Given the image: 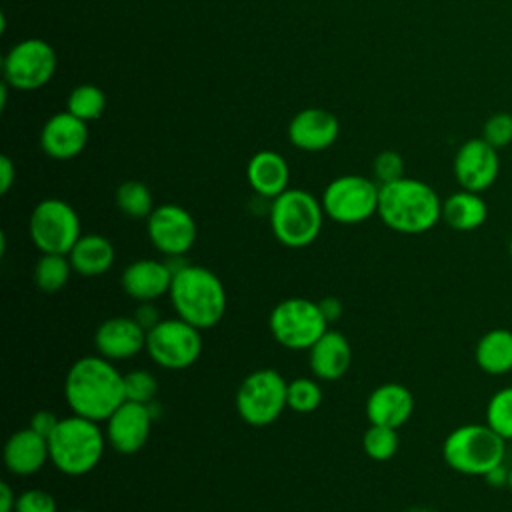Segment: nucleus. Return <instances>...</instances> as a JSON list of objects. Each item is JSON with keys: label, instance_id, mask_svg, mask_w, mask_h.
<instances>
[{"label": "nucleus", "instance_id": "6", "mask_svg": "<svg viewBox=\"0 0 512 512\" xmlns=\"http://www.w3.org/2000/svg\"><path fill=\"white\" fill-rule=\"evenodd\" d=\"M270 228L276 240L288 248L312 244L324 224L322 202L308 190L288 188L270 204Z\"/></svg>", "mask_w": 512, "mask_h": 512}, {"label": "nucleus", "instance_id": "32", "mask_svg": "<svg viewBox=\"0 0 512 512\" xmlns=\"http://www.w3.org/2000/svg\"><path fill=\"white\" fill-rule=\"evenodd\" d=\"M486 424L506 442L512 440V386L498 388L486 404Z\"/></svg>", "mask_w": 512, "mask_h": 512}, {"label": "nucleus", "instance_id": "41", "mask_svg": "<svg viewBox=\"0 0 512 512\" xmlns=\"http://www.w3.org/2000/svg\"><path fill=\"white\" fill-rule=\"evenodd\" d=\"M16 494L8 482H0V512H14Z\"/></svg>", "mask_w": 512, "mask_h": 512}, {"label": "nucleus", "instance_id": "31", "mask_svg": "<svg viewBox=\"0 0 512 512\" xmlns=\"http://www.w3.org/2000/svg\"><path fill=\"white\" fill-rule=\"evenodd\" d=\"M400 440H398V430L380 426V424H370L362 436V448L368 458L376 462H386L398 452Z\"/></svg>", "mask_w": 512, "mask_h": 512}, {"label": "nucleus", "instance_id": "9", "mask_svg": "<svg viewBox=\"0 0 512 512\" xmlns=\"http://www.w3.org/2000/svg\"><path fill=\"white\" fill-rule=\"evenodd\" d=\"M380 184L360 174H344L328 182L322 192L324 214L338 224H360L378 214Z\"/></svg>", "mask_w": 512, "mask_h": 512}, {"label": "nucleus", "instance_id": "24", "mask_svg": "<svg viewBox=\"0 0 512 512\" xmlns=\"http://www.w3.org/2000/svg\"><path fill=\"white\" fill-rule=\"evenodd\" d=\"M114 244L102 234H82L68 252L72 270L80 276H100L114 264Z\"/></svg>", "mask_w": 512, "mask_h": 512}, {"label": "nucleus", "instance_id": "17", "mask_svg": "<svg viewBox=\"0 0 512 512\" xmlns=\"http://www.w3.org/2000/svg\"><path fill=\"white\" fill-rule=\"evenodd\" d=\"M96 352L108 360H128L146 348V330L134 316L106 318L94 332Z\"/></svg>", "mask_w": 512, "mask_h": 512}, {"label": "nucleus", "instance_id": "5", "mask_svg": "<svg viewBox=\"0 0 512 512\" xmlns=\"http://www.w3.org/2000/svg\"><path fill=\"white\" fill-rule=\"evenodd\" d=\"M506 456V440L488 424H462L442 442L444 462L464 476H488L500 468Z\"/></svg>", "mask_w": 512, "mask_h": 512}, {"label": "nucleus", "instance_id": "44", "mask_svg": "<svg viewBox=\"0 0 512 512\" xmlns=\"http://www.w3.org/2000/svg\"><path fill=\"white\" fill-rule=\"evenodd\" d=\"M70 512H86V510H70Z\"/></svg>", "mask_w": 512, "mask_h": 512}, {"label": "nucleus", "instance_id": "3", "mask_svg": "<svg viewBox=\"0 0 512 512\" xmlns=\"http://www.w3.org/2000/svg\"><path fill=\"white\" fill-rule=\"evenodd\" d=\"M168 296L176 316L200 330L216 326L228 302L222 280L198 264H186L172 276Z\"/></svg>", "mask_w": 512, "mask_h": 512}, {"label": "nucleus", "instance_id": "35", "mask_svg": "<svg viewBox=\"0 0 512 512\" xmlns=\"http://www.w3.org/2000/svg\"><path fill=\"white\" fill-rule=\"evenodd\" d=\"M374 178L378 184H388L404 176V160L394 150H384L374 158Z\"/></svg>", "mask_w": 512, "mask_h": 512}, {"label": "nucleus", "instance_id": "29", "mask_svg": "<svg viewBox=\"0 0 512 512\" xmlns=\"http://www.w3.org/2000/svg\"><path fill=\"white\" fill-rule=\"evenodd\" d=\"M66 110L84 122L98 120L106 110V94L96 84H78L68 94Z\"/></svg>", "mask_w": 512, "mask_h": 512}, {"label": "nucleus", "instance_id": "39", "mask_svg": "<svg viewBox=\"0 0 512 512\" xmlns=\"http://www.w3.org/2000/svg\"><path fill=\"white\" fill-rule=\"evenodd\" d=\"M14 180H16V166L6 154H2L0 156V194H8Z\"/></svg>", "mask_w": 512, "mask_h": 512}, {"label": "nucleus", "instance_id": "10", "mask_svg": "<svg viewBox=\"0 0 512 512\" xmlns=\"http://www.w3.org/2000/svg\"><path fill=\"white\" fill-rule=\"evenodd\" d=\"M28 234L42 254H68L82 236L80 216L66 200L44 198L32 208Z\"/></svg>", "mask_w": 512, "mask_h": 512}, {"label": "nucleus", "instance_id": "12", "mask_svg": "<svg viewBox=\"0 0 512 512\" xmlns=\"http://www.w3.org/2000/svg\"><path fill=\"white\" fill-rule=\"evenodd\" d=\"M56 52L42 38H26L10 46L2 60L4 82L16 90H38L56 72Z\"/></svg>", "mask_w": 512, "mask_h": 512}, {"label": "nucleus", "instance_id": "13", "mask_svg": "<svg viewBox=\"0 0 512 512\" xmlns=\"http://www.w3.org/2000/svg\"><path fill=\"white\" fill-rule=\"evenodd\" d=\"M146 232L152 246L164 256H184L196 242V222L178 204H160L146 218Z\"/></svg>", "mask_w": 512, "mask_h": 512}, {"label": "nucleus", "instance_id": "15", "mask_svg": "<svg viewBox=\"0 0 512 512\" xmlns=\"http://www.w3.org/2000/svg\"><path fill=\"white\" fill-rule=\"evenodd\" d=\"M150 404L124 400L106 420V440L120 454H136L144 448L154 422Z\"/></svg>", "mask_w": 512, "mask_h": 512}, {"label": "nucleus", "instance_id": "42", "mask_svg": "<svg viewBox=\"0 0 512 512\" xmlns=\"http://www.w3.org/2000/svg\"><path fill=\"white\" fill-rule=\"evenodd\" d=\"M506 486L510 488V492H512V466L508 468V476H506Z\"/></svg>", "mask_w": 512, "mask_h": 512}, {"label": "nucleus", "instance_id": "40", "mask_svg": "<svg viewBox=\"0 0 512 512\" xmlns=\"http://www.w3.org/2000/svg\"><path fill=\"white\" fill-rule=\"evenodd\" d=\"M318 304H320V310H322L324 318L328 320V324L334 322V320H338V318L342 316V302H340L338 298L326 296V298L318 300Z\"/></svg>", "mask_w": 512, "mask_h": 512}, {"label": "nucleus", "instance_id": "33", "mask_svg": "<svg viewBox=\"0 0 512 512\" xmlns=\"http://www.w3.org/2000/svg\"><path fill=\"white\" fill-rule=\"evenodd\" d=\"M156 392H158V380L152 372L138 368V370H130L124 374L126 400L150 404V402H154Z\"/></svg>", "mask_w": 512, "mask_h": 512}, {"label": "nucleus", "instance_id": "16", "mask_svg": "<svg viewBox=\"0 0 512 512\" xmlns=\"http://www.w3.org/2000/svg\"><path fill=\"white\" fill-rule=\"evenodd\" d=\"M286 134L294 148L304 152H320L338 140L340 122L330 110L304 108L292 116Z\"/></svg>", "mask_w": 512, "mask_h": 512}, {"label": "nucleus", "instance_id": "20", "mask_svg": "<svg viewBox=\"0 0 512 512\" xmlns=\"http://www.w3.org/2000/svg\"><path fill=\"white\" fill-rule=\"evenodd\" d=\"M414 412L412 392L398 382H386L376 386L366 400V416L370 424L388 428L404 426Z\"/></svg>", "mask_w": 512, "mask_h": 512}, {"label": "nucleus", "instance_id": "2", "mask_svg": "<svg viewBox=\"0 0 512 512\" xmlns=\"http://www.w3.org/2000/svg\"><path fill=\"white\" fill-rule=\"evenodd\" d=\"M378 216L394 232L424 234L442 220V200L424 180L402 176L380 184Z\"/></svg>", "mask_w": 512, "mask_h": 512}, {"label": "nucleus", "instance_id": "14", "mask_svg": "<svg viewBox=\"0 0 512 512\" xmlns=\"http://www.w3.org/2000/svg\"><path fill=\"white\" fill-rule=\"evenodd\" d=\"M454 178L460 188L482 194L488 190L500 172V158L498 150L490 146L482 136L470 138L454 154L452 162Z\"/></svg>", "mask_w": 512, "mask_h": 512}, {"label": "nucleus", "instance_id": "38", "mask_svg": "<svg viewBox=\"0 0 512 512\" xmlns=\"http://www.w3.org/2000/svg\"><path fill=\"white\" fill-rule=\"evenodd\" d=\"M134 320L148 332V330H152L162 318H160V312H158V308L154 306V302H138Z\"/></svg>", "mask_w": 512, "mask_h": 512}, {"label": "nucleus", "instance_id": "30", "mask_svg": "<svg viewBox=\"0 0 512 512\" xmlns=\"http://www.w3.org/2000/svg\"><path fill=\"white\" fill-rule=\"evenodd\" d=\"M286 404L292 412L298 414H310L322 404V388L318 384V378H294L288 382L286 390Z\"/></svg>", "mask_w": 512, "mask_h": 512}, {"label": "nucleus", "instance_id": "7", "mask_svg": "<svg viewBox=\"0 0 512 512\" xmlns=\"http://www.w3.org/2000/svg\"><path fill=\"white\" fill-rule=\"evenodd\" d=\"M286 390L288 382L278 370H254L244 376L236 390V412L250 426H268L288 408Z\"/></svg>", "mask_w": 512, "mask_h": 512}, {"label": "nucleus", "instance_id": "11", "mask_svg": "<svg viewBox=\"0 0 512 512\" xmlns=\"http://www.w3.org/2000/svg\"><path fill=\"white\" fill-rule=\"evenodd\" d=\"M202 330L190 322L176 318H162L146 332L148 356L166 370L190 368L202 354Z\"/></svg>", "mask_w": 512, "mask_h": 512}, {"label": "nucleus", "instance_id": "36", "mask_svg": "<svg viewBox=\"0 0 512 512\" xmlns=\"http://www.w3.org/2000/svg\"><path fill=\"white\" fill-rule=\"evenodd\" d=\"M14 512H58L56 500L42 488H30L18 494Z\"/></svg>", "mask_w": 512, "mask_h": 512}, {"label": "nucleus", "instance_id": "18", "mask_svg": "<svg viewBox=\"0 0 512 512\" xmlns=\"http://www.w3.org/2000/svg\"><path fill=\"white\" fill-rule=\"evenodd\" d=\"M88 144L86 122L74 114L56 112L40 130V148L54 160H70L78 156Z\"/></svg>", "mask_w": 512, "mask_h": 512}, {"label": "nucleus", "instance_id": "19", "mask_svg": "<svg viewBox=\"0 0 512 512\" xmlns=\"http://www.w3.org/2000/svg\"><path fill=\"white\" fill-rule=\"evenodd\" d=\"M172 276L166 260L138 258L122 270L120 286L136 302H154L170 292Z\"/></svg>", "mask_w": 512, "mask_h": 512}, {"label": "nucleus", "instance_id": "26", "mask_svg": "<svg viewBox=\"0 0 512 512\" xmlns=\"http://www.w3.org/2000/svg\"><path fill=\"white\" fill-rule=\"evenodd\" d=\"M478 368L490 376L512 372V330L492 328L480 336L474 348Z\"/></svg>", "mask_w": 512, "mask_h": 512}, {"label": "nucleus", "instance_id": "25", "mask_svg": "<svg viewBox=\"0 0 512 512\" xmlns=\"http://www.w3.org/2000/svg\"><path fill=\"white\" fill-rule=\"evenodd\" d=\"M488 218V206L478 192L460 188L442 200V220L456 232H472Z\"/></svg>", "mask_w": 512, "mask_h": 512}, {"label": "nucleus", "instance_id": "4", "mask_svg": "<svg viewBox=\"0 0 512 512\" xmlns=\"http://www.w3.org/2000/svg\"><path fill=\"white\" fill-rule=\"evenodd\" d=\"M90 418L72 414L60 418L48 436L50 462L66 476H84L102 460L106 432Z\"/></svg>", "mask_w": 512, "mask_h": 512}, {"label": "nucleus", "instance_id": "1", "mask_svg": "<svg viewBox=\"0 0 512 512\" xmlns=\"http://www.w3.org/2000/svg\"><path fill=\"white\" fill-rule=\"evenodd\" d=\"M64 398L72 414L106 422L126 400L124 374L100 354L82 356L64 378Z\"/></svg>", "mask_w": 512, "mask_h": 512}, {"label": "nucleus", "instance_id": "34", "mask_svg": "<svg viewBox=\"0 0 512 512\" xmlns=\"http://www.w3.org/2000/svg\"><path fill=\"white\" fill-rule=\"evenodd\" d=\"M482 138L496 150L512 144V114L496 112L482 126Z\"/></svg>", "mask_w": 512, "mask_h": 512}, {"label": "nucleus", "instance_id": "23", "mask_svg": "<svg viewBox=\"0 0 512 512\" xmlns=\"http://www.w3.org/2000/svg\"><path fill=\"white\" fill-rule=\"evenodd\" d=\"M246 178L258 196L274 200L288 190L290 168L282 154L274 150H260L248 160Z\"/></svg>", "mask_w": 512, "mask_h": 512}, {"label": "nucleus", "instance_id": "28", "mask_svg": "<svg viewBox=\"0 0 512 512\" xmlns=\"http://www.w3.org/2000/svg\"><path fill=\"white\" fill-rule=\"evenodd\" d=\"M72 272L74 270L68 260V254H42L36 260L32 276L42 292L52 294L66 286Z\"/></svg>", "mask_w": 512, "mask_h": 512}, {"label": "nucleus", "instance_id": "21", "mask_svg": "<svg viewBox=\"0 0 512 512\" xmlns=\"http://www.w3.org/2000/svg\"><path fill=\"white\" fill-rule=\"evenodd\" d=\"M308 364L314 378L332 382L342 378L352 364V346L338 330H326L310 348Z\"/></svg>", "mask_w": 512, "mask_h": 512}, {"label": "nucleus", "instance_id": "22", "mask_svg": "<svg viewBox=\"0 0 512 512\" xmlns=\"http://www.w3.org/2000/svg\"><path fill=\"white\" fill-rule=\"evenodd\" d=\"M2 458L12 474L32 476L50 460L48 440L32 428H22L8 436Z\"/></svg>", "mask_w": 512, "mask_h": 512}, {"label": "nucleus", "instance_id": "43", "mask_svg": "<svg viewBox=\"0 0 512 512\" xmlns=\"http://www.w3.org/2000/svg\"><path fill=\"white\" fill-rule=\"evenodd\" d=\"M508 254H510V260H512V238H510V244H508Z\"/></svg>", "mask_w": 512, "mask_h": 512}, {"label": "nucleus", "instance_id": "27", "mask_svg": "<svg viewBox=\"0 0 512 512\" xmlns=\"http://www.w3.org/2000/svg\"><path fill=\"white\" fill-rule=\"evenodd\" d=\"M116 206L118 210L132 220H146L154 206L150 188L140 180H126L116 188Z\"/></svg>", "mask_w": 512, "mask_h": 512}, {"label": "nucleus", "instance_id": "8", "mask_svg": "<svg viewBox=\"0 0 512 512\" xmlns=\"http://www.w3.org/2000/svg\"><path fill=\"white\" fill-rule=\"evenodd\" d=\"M268 328L280 346L288 350H308L328 330V320L318 302L292 296L272 308Z\"/></svg>", "mask_w": 512, "mask_h": 512}, {"label": "nucleus", "instance_id": "37", "mask_svg": "<svg viewBox=\"0 0 512 512\" xmlns=\"http://www.w3.org/2000/svg\"><path fill=\"white\" fill-rule=\"evenodd\" d=\"M58 420L60 418L56 414H52L50 410H38V412L32 414L28 428H32L34 432H38L40 436H44L48 440V436L54 432Z\"/></svg>", "mask_w": 512, "mask_h": 512}]
</instances>
